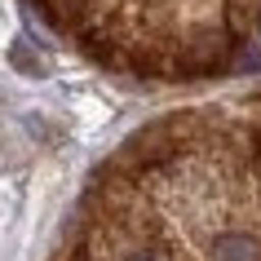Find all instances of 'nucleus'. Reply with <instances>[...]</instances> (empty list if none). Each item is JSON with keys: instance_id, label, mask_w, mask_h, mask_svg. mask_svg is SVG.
<instances>
[{"instance_id": "nucleus-1", "label": "nucleus", "mask_w": 261, "mask_h": 261, "mask_svg": "<svg viewBox=\"0 0 261 261\" xmlns=\"http://www.w3.org/2000/svg\"><path fill=\"white\" fill-rule=\"evenodd\" d=\"M213 261H261V244L244 230H226L213 239Z\"/></svg>"}, {"instance_id": "nucleus-2", "label": "nucleus", "mask_w": 261, "mask_h": 261, "mask_svg": "<svg viewBox=\"0 0 261 261\" xmlns=\"http://www.w3.org/2000/svg\"><path fill=\"white\" fill-rule=\"evenodd\" d=\"M14 62L22 71H27V75H44V62H36V58H27V44H14Z\"/></svg>"}, {"instance_id": "nucleus-3", "label": "nucleus", "mask_w": 261, "mask_h": 261, "mask_svg": "<svg viewBox=\"0 0 261 261\" xmlns=\"http://www.w3.org/2000/svg\"><path fill=\"white\" fill-rule=\"evenodd\" d=\"M124 261H168L164 252H155V248H138V252H128Z\"/></svg>"}]
</instances>
